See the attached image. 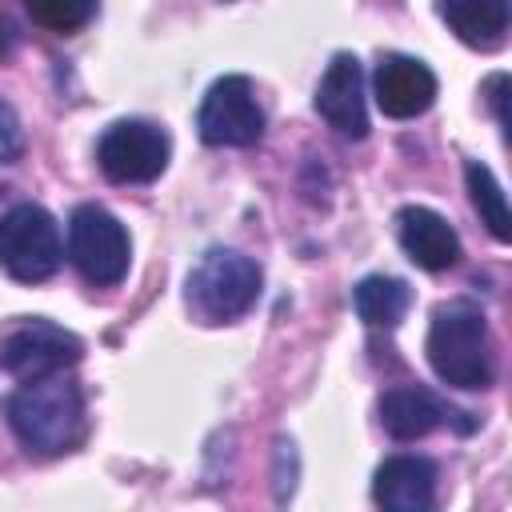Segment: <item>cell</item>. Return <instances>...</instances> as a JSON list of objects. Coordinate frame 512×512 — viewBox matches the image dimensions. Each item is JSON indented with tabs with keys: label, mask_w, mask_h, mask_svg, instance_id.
<instances>
[{
	"label": "cell",
	"mask_w": 512,
	"mask_h": 512,
	"mask_svg": "<svg viewBox=\"0 0 512 512\" xmlns=\"http://www.w3.org/2000/svg\"><path fill=\"white\" fill-rule=\"evenodd\" d=\"M424 352H428L432 372L452 388H464V392L488 388L496 376L492 328L476 304H464V300L440 304L432 312Z\"/></svg>",
	"instance_id": "6da1fadb"
},
{
	"label": "cell",
	"mask_w": 512,
	"mask_h": 512,
	"mask_svg": "<svg viewBox=\"0 0 512 512\" xmlns=\"http://www.w3.org/2000/svg\"><path fill=\"white\" fill-rule=\"evenodd\" d=\"M8 424L16 440L36 456H60L84 436V396L64 372L24 380L8 396Z\"/></svg>",
	"instance_id": "7a4b0ae2"
},
{
	"label": "cell",
	"mask_w": 512,
	"mask_h": 512,
	"mask_svg": "<svg viewBox=\"0 0 512 512\" xmlns=\"http://www.w3.org/2000/svg\"><path fill=\"white\" fill-rule=\"evenodd\" d=\"M256 296L260 264L236 248H208L188 272V304L212 324L244 316L256 304Z\"/></svg>",
	"instance_id": "3957f363"
},
{
	"label": "cell",
	"mask_w": 512,
	"mask_h": 512,
	"mask_svg": "<svg viewBox=\"0 0 512 512\" xmlns=\"http://www.w3.org/2000/svg\"><path fill=\"white\" fill-rule=\"evenodd\" d=\"M64 260L60 228L48 208L16 204L0 216V268L20 284H44Z\"/></svg>",
	"instance_id": "277c9868"
},
{
	"label": "cell",
	"mask_w": 512,
	"mask_h": 512,
	"mask_svg": "<svg viewBox=\"0 0 512 512\" xmlns=\"http://www.w3.org/2000/svg\"><path fill=\"white\" fill-rule=\"evenodd\" d=\"M68 260L96 288L120 284L128 276V260H132L124 224L100 204H80L68 220Z\"/></svg>",
	"instance_id": "5b68a950"
},
{
	"label": "cell",
	"mask_w": 512,
	"mask_h": 512,
	"mask_svg": "<svg viewBox=\"0 0 512 512\" xmlns=\"http://www.w3.org/2000/svg\"><path fill=\"white\" fill-rule=\"evenodd\" d=\"M172 156V140L152 120H116L96 144V164L112 184H152Z\"/></svg>",
	"instance_id": "8992f818"
},
{
	"label": "cell",
	"mask_w": 512,
	"mask_h": 512,
	"mask_svg": "<svg viewBox=\"0 0 512 512\" xmlns=\"http://www.w3.org/2000/svg\"><path fill=\"white\" fill-rule=\"evenodd\" d=\"M196 128H200V140L212 148L256 144L264 136V108L256 104L252 80L248 76H220L200 100Z\"/></svg>",
	"instance_id": "52a82bcc"
},
{
	"label": "cell",
	"mask_w": 512,
	"mask_h": 512,
	"mask_svg": "<svg viewBox=\"0 0 512 512\" xmlns=\"http://www.w3.org/2000/svg\"><path fill=\"white\" fill-rule=\"evenodd\" d=\"M80 356H84L80 336L52 320H24L0 336V368L16 380L56 376V372L72 368Z\"/></svg>",
	"instance_id": "ba28073f"
},
{
	"label": "cell",
	"mask_w": 512,
	"mask_h": 512,
	"mask_svg": "<svg viewBox=\"0 0 512 512\" xmlns=\"http://www.w3.org/2000/svg\"><path fill=\"white\" fill-rule=\"evenodd\" d=\"M316 112L328 120L332 132L348 140L368 136V108H364V68L352 52H336L328 72L316 88Z\"/></svg>",
	"instance_id": "9c48e42d"
},
{
	"label": "cell",
	"mask_w": 512,
	"mask_h": 512,
	"mask_svg": "<svg viewBox=\"0 0 512 512\" xmlns=\"http://www.w3.org/2000/svg\"><path fill=\"white\" fill-rule=\"evenodd\" d=\"M372 84H376L380 112L392 116V120H412V116L428 112L432 100H436V76H432V68L424 60H416V56H404V52L380 56Z\"/></svg>",
	"instance_id": "30bf717a"
},
{
	"label": "cell",
	"mask_w": 512,
	"mask_h": 512,
	"mask_svg": "<svg viewBox=\"0 0 512 512\" xmlns=\"http://www.w3.org/2000/svg\"><path fill=\"white\" fill-rule=\"evenodd\" d=\"M396 240L408 252V260L416 268H424V272H448L460 260L456 228L440 212H432L424 204H404L396 212Z\"/></svg>",
	"instance_id": "8fae6325"
},
{
	"label": "cell",
	"mask_w": 512,
	"mask_h": 512,
	"mask_svg": "<svg viewBox=\"0 0 512 512\" xmlns=\"http://www.w3.org/2000/svg\"><path fill=\"white\" fill-rule=\"evenodd\" d=\"M372 500L388 512H428L436 504V464L428 456H392L372 476Z\"/></svg>",
	"instance_id": "7c38bea8"
},
{
	"label": "cell",
	"mask_w": 512,
	"mask_h": 512,
	"mask_svg": "<svg viewBox=\"0 0 512 512\" xmlns=\"http://www.w3.org/2000/svg\"><path fill=\"white\" fill-rule=\"evenodd\" d=\"M452 416L456 412L436 392H428L424 384H396L380 400V424L392 440H420Z\"/></svg>",
	"instance_id": "4fadbf2b"
},
{
	"label": "cell",
	"mask_w": 512,
	"mask_h": 512,
	"mask_svg": "<svg viewBox=\"0 0 512 512\" xmlns=\"http://www.w3.org/2000/svg\"><path fill=\"white\" fill-rule=\"evenodd\" d=\"M440 20L480 52H492L508 36V0H436Z\"/></svg>",
	"instance_id": "5bb4252c"
},
{
	"label": "cell",
	"mask_w": 512,
	"mask_h": 512,
	"mask_svg": "<svg viewBox=\"0 0 512 512\" xmlns=\"http://www.w3.org/2000/svg\"><path fill=\"white\" fill-rule=\"evenodd\" d=\"M412 304V288L400 276H364L352 288V308L368 328H396Z\"/></svg>",
	"instance_id": "9a60e30c"
},
{
	"label": "cell",
	"mask_w": 512,
	"mask_h": 512,
	"mask_svg": "<svg viewBox=\"0 0 512 512\" xmlns=\"http://www.w3.org/2000/svg\"><path fill=\"white\" fill-rule=\"evenodd\" d=\"M464 180H468V196H472V208L480 212V224L500 240L508 244L512 240V220H508V200H504V188L496 184L492 168L480 164V160H468L464 168Z\"/></svg>",
	"instance_id": "2e32d148"
},
{
	"label": "cell",
	"mask_w": 512,
	"mask_h": 512,
	"mask_svg": "<svg viewBox=\"0 0 512 512\" xmlns=\"http://www.w3.org/2000/svg\"><path fill=\"white\" fill-rule=\"evenodd\" d=\"M24 8L44 32L56 36H72L96 16V0H24Z\"/></svg>",
	"instance_id": "e0dca14e"
},
{
	"label": "cell",
	"mask_w": 512,
	"mask_h": 512,
	"mask_svg": "<svg viewBox=\"0 0 512 512\" xmlns=\"http://www.w3.org/2000/svg\"><path fill=\"white\" fill-rule=\"evenodd\" d=\"M24 148V132H20V116L12 112V104L0 100V164H12Z\"/></svg>",
	"instance_id": "ac0fdd59"
},
{
	"label": "cell",
	"mask_w": 512,
	"mask_h": 512,
	"mask_svg": "<svg viewBox=\"0 0 512 512\" xmlns=\"http://www.w3.org/2000/svg\"><path fill=\"white\" fill-rule=\"evenodd\" d=\"M504 88H508V76H492V80H488V100H492L500 124H508V116H504Z\"/></svg>",
	"instance_id": "d6986e66"
},
{
	"label": "cell",
	"mask_w": 512,
	"mask_h": 512,
	"mask_svg": "<svg viewBox=\"0 0 512 512\" xmlns=\"http://www.w3.org/2000/svg\"><path fill=\"white\" fill-rule=\"evenodd\" d=\"M8 48H12V24H8L4 12H0V60L8 56Z\"/></svg>",
	"instance_id": "ffe728a7"
},
{
	"label": "cell",
	"mask_w": 512,
	"mask_h": 512,
	"mask_svg": "<svg viewBox=\"0 0 512 512\" xmlns=\"http://www.w3.org/2000/svg\"><path fill=\"white\" fill-rule=\"evenodd\" d=\"M0 196H4V188H0Z\"/></svg>",
	"instance_id": "44dd1931"
}]
</instances>
